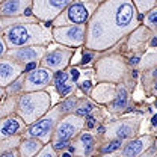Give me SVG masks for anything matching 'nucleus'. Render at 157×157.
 <instances>
[{
  "mask_svg": "<svg viewBox=\"0 0 157 157\" xmlns=\"http://www.w3.org/2000/svg\"><path fill=\"white\" fill-rule=\"evenodd\" d=\"M67 142H68V140H59V142H56V144H55V150H62V148L67 145Z\"/></svg>",
  "mask_w": 157,
  "mask_h": 157,
  "instance_id": "nucleus-25",
  "label": "nucleus"
},
{
  "mask_svg": "<svg viewBox=\"0 0 157 157\" xmlns=\"http://www.w3.org/2000/svg\"><path fill=\"white\" fill-rule=\"evenodd\" d=\"M3 52H5V47H3V42L0 41V55H2Z\"/></svg>",
  "mask_w": 157,
  "mask_h": 157,
  "instance_id": "nucleus-35",
  "label": "nucleus"
},
{
  "mask_svg": "<svg viewBox=\"0 0 157 157\" xmlns=\"http://www.w3.org/2000/svg\"><path fill=\"white\" fill-rule=\"evenodd\" d=\"M92 59V55H89V53H86V55H83V58H82V63L85 65V63H88L89 60Z\"/></svg>",
  "mask_w": 157,
  "mask_h": 157,
  "instance_id": "nucleus-26",
  "label": "nucleus"
},
{
  "mask_svg": "<svg viewBox=\"0 0 157 157\" xmlns=\"http://www.w3.org/2000/svg\"><path fill=\"white\" fill-rule=\"evenodd\" d=\"M12 73V67L8 63H0V77H9Z\"/></svg>",
  "mask_w": 157,
  "mask_h": 157,
  "instance_id": "nucleus-16",
  "label": "nucleus"
},
{
  "mask_svg": "<svg viewBox=\"0 0 157 157\" xmlns=\"http://www.w3.org/2000/svg\"><path fill=\"white\" fill-rule=\"evenodd\" d=\"M20 8V0H6L3 5H2V12L5 15H12V14H17Z\"/></svg>",
  "mask_w": 157,
  "mask_h": 157,
  "instance_id": "nucleus-9",
  "label": "nucleus"
},
{
  "mask_svg": "<svg viewBox=\"0 0 157 157\" xmlns=\"http://www.w3.org/2000/svg\"><path fill=\"white\" fill-rule=\"evenodd\" d=\"M38 148H39V144L38 142H33V140H27V142H26V145H24V150H26L29 154L35 153Z\"/></svg>",
  "mask_w": 157,
  "mask_h": 157,
  "instance_id": "nucleus-17",
  "label": "nucleus"
},
{
  "mask_svg": "<svg viewBox=\"0 0 157 157\" xmlns=\"http://www.w3.org/2000/svg\"><path fill=\"white\" fill-rule=\"evenodd\" d=\"M151 124H153V125H157V117H156V115H154V117H153V119H151Z\"/></svg>",
  "mask_w": 157,
  "mask_h": 157,
  "instance_id": "nucleus-33",
  "label": "nucleus"
},
{
  "mask_svg": "<svg viewBox=\"0 0 157 157\" xmlns=\"http://www.w3.org/2000/svg\"><path fill=\"white\" fill-rule=\"evenodd\" d=\"M2 157H15L12 153H8V154H5V156H2Z\"/></svg>",
  "mask_w": 157,
  "mask_h": 157,
  "instance_id": "nucleus-36",
  "label": "nucleus"
},
{
  "mask_svg": "<svg viewBox=\"0 0 157 157\" xmlns=\"http://www.w3.org/2000/svg\"><path fill=\"white\" fill-rule=\"evenodd\" d=\"M24 14H26V15H30V14H32V9H30V8H26Z\"/></svg>",
  "mask_w": 157,
  "mask_h": 157,
  "instance_id": "nucleus-34",
  "label": "nucleus"
},
{
  "mask_svg": "<svg viewBox=\"0 0 157 157\" xmlns=\"http://www.w3.org/2000/svg\"><path fill=\"white\" fill-rule=\"evenodd\" d=\"M17 56L21 60H33V59L38 56V53L33 48H24V50H20L18 53H17Z\"/></svg>",
  "mask_w": 157,
  "mask_h": 157,
  "instance_id": "nucleus-11",
  "label": "nucleus"
},
{
  "mask_svg": "<svg viewBox=\"0 0 157 157\" xmlns=\"http://www.w3.org/2000/svg\"><path fill=\"white\" fill-rule=\"evenodd\" d=\"M125 104H127V92H125V89H119L117 100L113 101V109H117V110L122 109Z\"/></svg>",
  "mask_w": 157,
  "mask_h": 157,
  "instance_id": "nucleus-10",
  "label": "nucleus"
},
{
  "mask_svg": "<svg viewBox=\"0 0 157 157\" xmlns=\"http://www.w3.org/2000/svg\"><path fill=\"white\" fill-rule=\"evenodd\" d=\"M48 80H50V73H48L47 70H35V71L30 73V76H29V83H32V85L42 86V85H45Z\"/></svg>",
  "mask_w": 157,
  "mask_h": 157,
  "instance_id": "nucleus-4",
  "label": "nucleus"
},
{
  "mask_svg": "<svg viewBox=\"0 0 157 157\" xmlns=\"http://www.w3.org/2000/svg\"><path fill=\"white\" fill-rule=\"evenodd\" d=\"M156 17H157V12L153 11L151 15H150V23H151V24H156Z\"/></svg>",
  "mask_w": 157,
  "mask_h": 157,
  "instance_id": "nucleus-30",
  "label": "nucleus"
},
{
  "mask_svg": "<svg viewBox=\"0 0 157 157\" xmlns=\"http://www.w3.org/2000/svg\"><path fill=\"white\" fill-rule=\"evenodd\" d=\"M62 62V55L60 53H50L47 58H45V63L48 67H56Z\"/></svg>",
  "mask_w": 157,
  "mask_h": 157,
  "instance_id": "nucleus-12",
  "label": "nucleus"
},
{
  "mask_svg": "<svg viewBox=\"0 0 157 157\" xmlns=\"http://www.w3.org/2000/svg\"><path fill=\"white\" fill-rule=\"evenodd\" d=\"M100 35H101V27H100V24L94 23V26H92V36H100Z\"/></svg>",
  "mask_w": 157,
  "mask_h": 157,
  "instance_id": "nucleus-24",
  "label": "nucleus"
},
{
  "mask_svg": "<svg viewBox=\"0 0 157 157\" xmlns=\"http://www.w3.org/2000/svg\"><path fill=\"white\" fill-rule=\"evenodd\" d=\"M89 88H91V82H88V80H86V82H83V83H82V89H83L85 92H86V91H89Z\"/></svg>",
  "mask_w": 157,
  "mask_h": 157,
  "instance_id": "nucleus-28",
  "label": "nucleus"
},
{
  "mask_svg": "<svg viewBox=\"0 0 157 157\" xmlns=\"http://www.w3.org/2000/svg\"><path fill=\"white\" fill-rule=\"evenodd\" d=\"M137 62H139V58H132L130 59V63H132V65H136Z\"/></svg>",
  "mask_w": 157,
  "mask_h": 157,
  "instance_id": "nucleus-32",
  "label": "nucleus"
},
{
  "mask_svg": "<svg viewBox=\"0 0 157 157\" xmlns=\"http://www.w3.org/2000/svg\"><path fill=\"white\" fill-rule=\"evenodd\" d=\"M104 132V127H98V133H103Z\"/></svg>",
  "mask_w": 157,
  "mask_h": 157,
  "instance_id": "nucleus-38",
  "label": "nucleus"
},
{
  "mask_svg": "<svg viewBox=\"0 0 157 157\" xmlns=\"http://www.w3.org/2000/svg\"><path fill=\"white\" fill-rule=\"evenodd\" d=\"M71 77H73V80H77L78 78V71L77 70H73V71H71Z\"/></svg>",
  "mask_w": 157,
  "mask_h": 157,
  "instance_id": "nucleus-31",
  "label": "nucleus"
},
{
  "mask_svg": "<svg viewBox=\"0 0 157 157\" xmlns=\"http://www.w3.org/2000/svg\"><path fill=\"white\" fill-rule=\"evenodd\" d=\"M52 124H53L52 119H42V121H39V122H36V124L30 128V135H32V136H42L44 133H47V132L50 130Z\"/></svg>",
  "mask_w": 157,
  "mask_h": 157,
  "instance_id": "nucleus-5",
  "label": "nucleus"
},
{
  "mask_svg": "<svg viewBox=\"0 0 157 157\" xmlns=\"http://www.w3.org/2000/svg\"><path fill=\"white\" fill-rule=\"evenodd\" d=\"M82 142H83V144H85V147H86L85 153H86V154H89V153H91V150H92V147H94V140H92V137L89 136L88 133H85V135H82Z\"/></svg>",
  "mask_w": 157,
  "mask_h": 157,
  "instance_id": "nucleus-13",
  "label": "nucleus"
},
{
  "mask_svg": "<svg viewBox=\"0 0 157 157\" xmlns=\"http://www.w3.org/2000/svg\"><path fill=\"white\" fill-rule=\"evenodd\" d=\"M67 78H68V74H67V73H60V71H59L58 74H56V88L60 86V85H63V83L67 82Z\"/></svg>",
  "mask_w": 157,
  "mask_h": 157,
  "instance_id": "nucleus-21",
  "label": "nucleus"
},
{
  "mask_svg": "<svg viewBox=\"0 0 157 157\" xmlns=\"http://www.w3.org/2000/svg\"><path fill=\"white\" fill-rule=\"evenodd\" d=\"M18 128H20L18 121H15V119H8V121H5V124L2 125V136H11V135H14Z\"/></svg>",
  "mask_w": 157,
  "mask_h": 157,
  "instance_id": "nucleus-8",
  "label": "nucleus"
},
{
  "mask_svg": "<svg viewBox=\"0 0 157 157\" xmlns=\"http://www.w3.org/2000/svg\"><path fill=\"white\" fill-rule=\"evenodd\" d=\"M121 147V139H118V140H112L109 145H106L104 148H103V153L104 154H107V153H112V151H115Z\"/></svg>",
  "mask_w": 157,
  "mask_h": 157,
  "instance_id": "nucleus-15",
  "label": "nucleus"
},
{
  "mask_svg": "<svg viewBox=\"0 0 157 157\" xmlns=\"http://www.w3.org/2000/svg\"><path fill=\"white\" fill-rule=\"evenodd\" d=\"M91 110H92V104H85V106H82L80 109L76 110V113H77L78 117H85V115H88Z\"/></svg>",
  "mask_w": 157,
  "mask_h": 157,
  "instance_id": "nucleus-19",
  "label": "nucleus"
},
{
  "mask_svg": "<svg viewBox=\"0 0 157 157\" xmlns=\"http://www.w3.org/2000/svg\"><path fill=\"white\" fill-rule=\"evenodd\" d=\"M144 148V139H136L124 148V157H135Z\"/></svg>",
  "mask_w": 157,
  "mask_h": 157,
  "instance_id": "nucleus-6",
  "label": "nucleus"
},
{
  "mask_svg": "<svg viewBox=\"0 0 157 157\" xmlns=\"http://www.w3.org/2000/svg\"><path fill=\"white\" fill-rule=\"evenodd\" d=\"M58 91L59 94H60V97H63V95H67L70 91H71V85H60V86H58Z\"/></svg>",
  "mask_w": 157,
  "mask_h": 157,
  "instance_id": "nucleus-22",
  "label": "nucleus"
},
{
  "mask_svg": "<svg viewBox=\"0 0 157 157\" xmlns=\"http://www.w3.org/2000/svg\"><path fill=\"white\" fill-rule=\"evenodd\" d=\"M74 132H76V125H73L71 122H63V124H60L58 128L59 140H68L70 137L74 135Z\"/></svg>",
  "mask_w": 157,
  "mask_h": 157,
  "instance_id": "nucleus-7",
  "label": "nucleus"
},
{
  "mask_svg": "<svg viewBox=\"0 0 157 157\" xmlns=\"http://www.w3.org/2000/svg\"><path fill=\"white\" fill-rule=\"evenodd\" d=\"M133 12H135V9H133V6H132L130 3H122V5L118 8L117 15H115L117 24L119 27L128 26L130 21H132V18H133Z\"/></svg>",
  "mask_w": 157,
  "mask_h": 157,
  "instance_id": "nucleus-1",
  "label": "nucleus"
},
{
  "mask_svg": "<svg viewBox=\"0 0 157 157\" xmlns=\"http://www.w3.org/2000/svg\"><path fill=\"white\" fill-rule=\"evenodd\" d=\"M68 17L70 20L73 21V23H85L86 20H88V9L82 5V3H76V5H73V6H70V9H68Z\"/></svg>",
  "mask_w": 157,
  "mask_h": 157,
  "instance_id": "nucleus-3",
  "label": "nucleus"
},
{
  "mask_svg": "<svg viewBox=\"0 0 157 157\" xmlns=\"http://www.w3.org/2000/svg\"><path fill=\"white\" fill-rule=\"evenodd\" d=\"M95 125V119L92 117H88V128H92Z\"/></svg>",
  "mask_w": 157,
  "mask_h": 157,
  "instance_id": "nucleus-29",
  "label": "nucleus"
},
{
  "mask_svg": "<svg viewBox=\"0 0 157 157\" xmlns=\"http://www.w3.org/2000/svg\"><path fill=\"white\" fill-rule=\"evenodd\" d=\"M27 39H29V32L24 26H15L8 32V41L14 45H23L24 42H27Z\"/></svg>",
  "mask_w": 157,
  "mask_h": 157,
  "instance_id": "nucleus-2",
  "label": "nucleus"
},
{
  "mask_svg": "<svg viewBox=\"0 0 157 157\" xmlns=\"http://www.w3.org/2000/svg\"><path fill=\"white\" fill-rule=\"evenodd\" d=\"M36 68V63L35 62H29L27 65H26V71H33Z\"/></svg>",
  "mask_w": 157,
  "mask_h": 157,
  "instance_id": "nucleus-27",
  "label": "nucleus"
},
{
  "mask_svg": "<svg viewBox=\"0 0 157 157\" xmlns=\"http://www.w3.org/2000/svg\"><path fill=\"white\" fill-rule=\"evenodd\" d=\"M44 157H53V156H50V154H47V156H44Z\"/></svg>",
  "mask_w": 157,
  "mask_h": 157,
  "instance_id": "nucleus-40",
  "label": "nucleus"
},
{
  "mask_svg": "<svg viewBox=\"0 0 157 157\" xmlns=\"http://www.w3.org/2000/svg\"><path fill=\"white\" fill-rule=\"evenodd\" d=\"M74 106H76V101H74V100H68V101H65V103L60 104V110H62V112H68V110H71Z\"/></svg>",
  "mask_w": 157,
  "mask_h": 157,
  "instance_id": "nucleus-20",
  "label": "nucleus"
},
{
  "mask_svg": "<svg viewBox=\"0 0 157 157\" xmlns=\"http://www.w3.org/2000/svg\"><path fill=\"white\" fill-rule=\"evenodd\" d=\"M118 136L121 137V139H124V137H128L132 135V128L130 127H127V125H121L119 128H118Z\"/></svg>",
  "mask_w": 157,
  "mask_h": 157,
  "instance_id": "nucleus-18",
  "label": "nucleus"
},
{
  "mask_svg": "<svg viewBox=\"0 0 157 157\" xmlns=\"http://www.w3.org/2000/svg\"><path fill=\"white\" fill-rule=\"evenodd\" d=\"M68 2H70V0H50L48 3H50L53 8H60V9H62V8H63V6H65Z\"/></svg>",
  "mask_w": 157,
  "mask_h": 157,
  "instance_id": "nucleus-23",
  "label": "nucleus"
},
{
  "mask_svg": "<svg viewBox=\"0 0 157 157\" xmlns=\"http://www.w3.org/2000/svg\"><path fill=\"white\" fill-rule=\"evenodd\" d=\"M67 35H68L71 39H80V36L83 35V30H82V27L76 26V27L68 29V30H67Z\"/></svg>",
  "mask_w": 157,
  "mask_h": 157,
  "instance_id": "nucleus-14",
  "label": "nucleus"
},
{
  "mask_svg": "<svg viewBox=\"0 0 157 157\" xmlns=\"http://www.w3.org/2000/svg\"><path fill=\"white\" fill-rule=\"evenodd\" d=\"M62 157H71V154H70V153H65V154H63Z\"/></svg>",
  "mask_w": 157,
  "mask_h": 157,
  "instance_id": "nucleus-39",
  "label": "nucleus"
},
{
  "mask_svg": "<svg viewBox=\"0 0 157 157\" xmlns=\"http://www.w3.org/2000/svg\"><path fill=\"white\" fill-rule=\"evenodd\" d=\"M156 44H157V39L154 38V39H153V41H151V45H153V47H154V45H156Z\"/></svg>",
  "mask_w": 157,
  "mask_h": 157,
  "instance_id": "nucleus-37",
  "label": "nucleus"
}]
</instances>
